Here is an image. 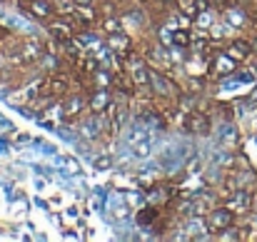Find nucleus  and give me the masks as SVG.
Instances as JSON below:
<instances>
[{
    "instance_id": "obj_1",
    "label": "nucleus",
    "mask_w": 257,
    "mask_h": 242,
    "mask_svg": "<svg viewBox=\"0 0 257 242\" xmlns=\"http://www.w3.org/2000/svg\"><path fill=\"white\" fill-rule=\"evenodd\" d=\"M85 112H87V90L83 92V87L70 90V92L60 100V115H63V120L78 123V120L85 117Z\"/></svg>"
},
{
    "instance_id": "obj_2",
    "label": "nucleus",
    "mask_w": 257,
    "mask_h": 242,
    "mask_svg": "<svg viewBox=\"0 0 257 242\" xmlns=\"http://www.w3.org/2000/svg\"><path fill=\"white\" fill-rule=\"evenodd\" d=\"M205 220H207L210 235H217V232H222V230H227L230 225L237 222V212H235L232 207H227L225 202H220V205H215V207L205 215Z\"/></svg>"
},
{
    "instance_id": "obj_3",
    "label": "nucleus",
    "mask_w": 257,
    "mask_h": 242,
    "mask_svg": "<svg viewBox=\"0 0 257 242\" xmlns=\"http://www.w3.org/2000/svg\"><path fill=\"white\" fill-rule=\"evenodd\" d=\"M180 128L187 130V133H195V135H207L210 133V115L192 107V110H185L180 115Z\"/></svg>"
},
{
    "instance_id": "obj_4",
    "label": "nucleus",
    "mask_w": 257,
    "mask_h": 242,
    "mask_svg": "<svg viewBox=\"0 0 257 242\" xmlns=\"http://www.w3.org/2000/svg\"><path fill=\"white\" fill-rule=\"evenodd\" d=\"M105 48H107L110 53L125 58V55L135 48V38L122 28V30H115V33H107V35H105Z\"/></svg>"
},
{
    "instance_id": "obj_5",
    "label": "nucleus",
    "mask_w": 257,
    "mask_h": 242,
    "mask_svg": "<svg viewBox=\"0 0 257 242\" xmlns=\"http://www.w3.org/2000/svg\"><path fill=\"white\" fill-rule=\"evenodd\" d=\"M45 25H48V35H50V40H53L55 45H63V43H68V40H73V38H75L73 25H70L63 15H55V18H53V20H48Z\"/></svg>"
},
{
    "instance_id": "obj_6",
    "label": "nucleus",
    "mask_w": 257,
    "mask_h": 242,
    "mask_svg": "<svg viewBox=\"0 0 257 242\" xmlns=\"http://www.w3.org/2000/svg\"><path fill=\"white\" fill-rule=\"evenodd\" d=\"M237 60H232L225 50H217L212 58H210V75L212 78H227V75H232L235 70H237Z\"/></svg>"
},
{
    "instance_id": "obj_7",
    "label": "nucleus",
    "mask_w": 257,
    "mask_h": 242,
    "mask_svg": "<svg viewBox=\"0 0 257 242\" xmlns=\"http://www.w3.org/2000/svg\"><path fill=\"white\" fill-rule=\"evenodd\" d=\"M222 50H225L232 60H237V63H247V60L255 55L250 38H232V40H227V45H225Z\"/></svg>"
},
{
    "instance_id": "obj_8",
    "label": "nucleus",
    "mask_w": 257,
    "mask_h": 242,
    "mask_svg": "<svg viewBox=\"0 0 257 242\" xmlns=\"http://www.w3.org/2000/svg\"><path fill=\"white\" fill-rule=\"evenodd\" d=\"M110 102H112V92H110V87H100V85H95V87L87 90V112H97V115H102V112L107 110Z\"/></svg>"
},
{
    "instance_id": "obj_9",
    "label": "nucleus",
    "mask_w": 257,
    "mask_h": 242,
    "mask_svg": "<svg viewBox=\"0 0 257 242\" xmlns=\"http://www.w3.org/2000/svg\"><path fill=\"white\" fill-rule=\"evenodd\" d=\"M252 202H255V195L247 187H237V190H232V192L225 195V205L232 207L235 212H250L252 210Z\"/></svg>"
},
{
    "instance_id": "obj_10",
    "label": "nucleus",
    "mask_w": 257,
    "mask_h": 242,
    "mask_svg": "<svg viewBox=\"0 0 257 242\" xmlns=\"http://www.w3.org/2000/svg\"><path fill=\"white\" fill-rule=\"evenodd\" d=\"M23 13H28V15H30L33 20H38V23H48V20H53V18L58 15L53 0H30V3L23 8Z\"/></svg>"
},
{
    "instance_id": "obj_11",
    "label": "nucleus",
    "mask_w": 257,
    "mask_h": 242,
    "mask_svg": "<svg viewBox=\"0 0 257 242\" xmlns=\"http://www.w3.org/2000/svg\"><path fill=\"white\" fill-rule=\"evenodd\" d=\"M163 207H158V205H148V207H143L140 212H138V222L143 225V227H150V225H155L158 220H160V212Z\"/></svg>"
},
{
    "instance_id": "obj_12",
    "label": "nucleus",
    "mask_w": 257,
    "mask_h": 242,
    "mask_svg": "<svg viewBox=\"0 0 257 242\" xmlns=\"http://www.w3.org/2000/svg\"><path fill=\"white\" fill-rule=\"evenodd\" d=\"M75 3V8H95L97 5V0H73Z\"/></svg>"
},
{
    "instance_id": "obj_13",
    "label": "nucleus",
    "mask_w": 257,
    "mask_h": 242,
    "mask_svg": "<svg viewBox=\"0 0 257 242\" xmlns=\"http://www.w3.org/2000/svg\"><path fill=\"white\" fill-rule=\"evenodd\" d=\"M95 167H110V158H100V160H95Z\"/></svg>"
},
{
    "instance_id": "obj_14",
    "label": "nucleus",
    "mask_w": 257,
    "mask_h": 242,
    "mask_svg": "<svg viewBox=\"0 0 257 242\" xmlns=\"http://www.w3.org/2000/svg\"><path fill=\"white\" fill-rule=\"evenodd\" d=\"M97 3H100V0H97Z\"/></svg>"
}]
</instances>
